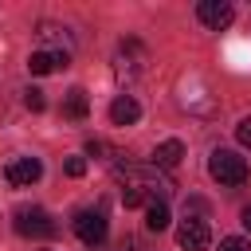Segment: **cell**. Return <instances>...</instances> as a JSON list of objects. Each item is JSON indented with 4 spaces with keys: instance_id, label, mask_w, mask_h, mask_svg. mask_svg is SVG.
<instances>
[{
    "instance_id": "obj_1",
    "label": "cell",
    "mask_w": 251,
    "mask_h": 251,
    "mask_svg": "<svg viewBox=\"0 0 251 251\" xmlns=\"http://www.w3.org/2000/svg\"><path fill=\"white\" fill-rule=\"evenodd\" d=\"M118 184H122L126 208H149L173 196V180L157 165H118Z\"/></svg>"
},
{
    "instance_id": "obj_2",
    "label": "cell",
    "mask_w": 251,
    "mask_h": 251,
    "mask_svg": "<svg viewBox=\"0 0 251 251\" xmlns=\"http://www.w3.org/2000/svg\"><path fill=\"white\" fill-rule=\"evenodd\" d=\"M208 173H212V180L235 188V184L247 180V157H239L235 149H212V157H208Z\"/></svg>"
},
{
    "instance_id": "obj_3",
    "label": "cell",
    "mask_w": 251,
    "mask_h": 251,
    "mask_svg": "<svg viewBox=\"0 0 251 251\" xmlns=\"http://www.w3.org/2000/svg\"><path fill=\"white\" fill-rule=\"evenodd\" d=\"M145 47L137 43V39H122L118 43V55H114V75H118V82H133L137 75H141V67H145Z\"/></svg>"
},
{
    "instance_id": "obj_4",
    "label": "cell",
    "mask_w": 251,
    "mask_h": 251,
    "mask_svg": "<svg viewBox=\"0 0 251 251\" xmlns=\"http://www.w3.org/2000/svg\"><path fill=\"white\" fill-rule=\"evenodd\" d=\"M16 231L27 239H51V235H59V224L43 208H16Z\"/></svg>"
},
{
    "instance_id": "obj_5",
    "label": "cell",
    "mask_w": 251,
    "mask_h": 251,
    "mask_svg": "<svg viewBox=\"0 0 251 251\" xmlns=\"http://www.w3.org/2000/svg\"><path fill=\"white\" fill-rule=\"evenodd\" d=\"M35 39L43 43L39 51H51V55H63V59L75 55V35H71L63 24H55V20H43V24L35 27Z\"/></svg>"
},
{
    "instance_id": "obj_6",
    "label": "cell",
    "mask_w": 251,
    "mask_h": 251,
    "mask_svg": "<svg viewBox=\"0 0 251 251\" xmlns=\"http://www.w3.org/2000/svg\"><path fill=\"white\" fill-rule=\"evenodd\" d=\"M106 231H110V224H106V212H102V208H82V212H75V235H78L86 247H98V243L106 239Z\"/></svg>"
},
{
    "instance_id": "obj_7",
    "label": "cell",
    "mask_w": 251,
    "mask_h": 251,
    "mask_svg": "<svg viewBox=\"0 0 251 251\" xmlns=\"http://www.w3.org/2000/svg\"><path fill=\"white\" fill-rule=\"evenodd\" d=\"M176 243H180V251H208L212 231H208V224H204V220L184 216V224L176 227Z\"/></svg>"
},
{
    "instance_id": "obj_8",
    "label": "cell",
    "mask_w": 251,
    "mask_h": 251,
    "mask_svg": "<svg viewBox=\"0 0 251 251\" xmlns=\"http://www.w3.org/2000/svg\"><path fill=\"white\" fill-rule=\"evenodd\" d=\"M196 16H200V24H204V27L224 31V27L235 20V8H231L227 0H200V4H196Z\"/></svg>"
},
{
    "instance_id": "obj_9",
    "label": "cell",
    "mask_w": 251,
    "mask_h": 251,
    "mask_svg": "<svg viewBox=\"0 0 251 251\" xmlns=\"http://www.w3.org/2000/svg\"><path fill=\"white\" fill-rule=\"evenodd\" d=\"M43 176V165H39V157H16L12 165H8V184H16V188H27V184H35Z\"/></svg>"
},
{
    "instance_id": "obj_10",
    "label": "cell",
    "mask_w": 251,
    "mask_h": 251,
    "mask_svg": "<svg viewBox=\"0 0 251 251\" xmlns=\"http://www.w3.org/2000/svg\"><path fill=\"white\" fill-rule=\"evenodd\" d=\"M137 118H141V106H137L133 94H118V98L110 102V122H114V126H133Z\"/></svg>"
},
{
    "instance_id": "obj_11",
    "label": "cell",
    "mask_w": 251,
    "mask_h": 251,
    "mask_svg": "<svg viewBox=\"0 0 251 251\" xmlns=\"http://www.w3.org/2000/svg\"><path fill=\"white\" fill-rule=\"evenodd\" d=\"M184 161V145L176 141V137H169V141H161L157 149H153V165L157 169H176Z\"/></svg>"
},
{
    "instance_id": "obj_12",
    "label": "cell",
    "mask_w": 251,
    "mask_h": 251,
    "mask_svg": "<svg viewBox=\"0 0 251 251\" xmlns=\"http://www.w3.org/2000/svg\"><path fill=\"white\" fill-rule=\"evenodd\" d=\"M63 67H71V59L51 55V51H31V59H27V71L31 75H51V71H63Z\"/></svg>"
},
{
    "instance_id": "obj_13",
    "label": "cell",
    "mask_w": 251,
    "mask_h": 251,
    "mask_svg": "<svg viewBox=\"0 0 251 251\" xmlns=\"http://www.w3.org/2000/svg\"><path fill=\"white\" fill-rule=\"evenodd\" d=\"M63 114H67L71 122H82V118L90 114V98H86V90H82V86L67 90V98H63Z\"/></svg>"
},
{
    "instance_id": "obj_14",
    "label": "cell",
    "mask_w": 251,
    "mask_h": 251,
    "mask_svg": "<svg viewBox=\"0 0 251 251\" xmlns=\"http://www.w3.org/2000/svg\"><path fill=\"white\" fill-rule=\"evenodd\" d=\"M145 227H149V231H165V227H169V204H165V200H157V204L145 208Z\"/></svg>"
},
{
    "instance_id": "obj_15",
    "label": "cell",
    "mask_w": 251,
    "mask_h": 251,
    "mask_svg": "<svg viewBox=\"0 0 251 251\" xmlns=\"http://www.w3.org/2000/svg\"><path fill=\"white\" fill-rule=\"evenodd\" d=\"M86 153H90V157H98V161H114V157H118V149H114V145H106L102 137H90V141H86Z\"/></svg>"
},
{
    "instance_id": "obj_16",
    "label": "cell",
    "mask_w": 251,
    "mask_h": 251,
    "mask_svg": "<svg viewBox=\"0 0 251 251\" xmlns=\"http://www.w3.org/2000/svg\"><path fill=\"white\" fill-rule=\"evenodd\" d=\"M24 106H27L31 114H39V110L47 106V98H43V90H35V86H27V90H24Z\"/></svg>"
},
{
    "instance_id": "obj_17",
    "label": "cell",
    "mask_w": 251,
    "mask_h": 251,
    "mask_svg": "<svg viewBox=\"0 0 251 251\" xmlns=\"http://www.w3.org/2000/svg\"><path fill=\"white\" fill-rule=\"evenodd\" d=\"M220 251H251V243L239 235H227V239H220Z\"/></svg>"
},
{
    "instance_id": "obj_18",
    "label": "cell",
    "mask_w": 251,
    "mask_h": 251,
    "mask_svg": "<svg viewBox=\"0 0 251 251\" xmlns=\"http://www.w3.org/2000/svg\"><path fill=\"white\" fill-rule=\"evenodd\" d=\"M235 137H239V145H247V149H251V118H239V126H235Z\"/></svg>"
},
{
    "instance_id": "obj_19",
    "label": "cell",
    "mask_w": 251,
    "mask_h": 251,
    "mask_svg": "<svg viewBox=\"0 0 251 251\" xmlns=\"http://www.w3.org/2000/svg\"><path fill=\"white\" fill-rule=\"evenodd\" d=\"M63 169H67V176H82V173H86V161H82V157H67Z\"/></svg>"
},
{
    "instance_id": "obj_20",
    "label": "cell",
    "mask_w": 251,
    "mask_h": 251,
    "mask_svg": "<svg viewBox=\"0 0 251 251\" xmlns=\"http://www.w3.org/2000/svg\"><path fill=\"white\" fill-rule=\"evenodd\" d=\"M122 251H145V247H141L137 239H122Z\"/></svg>"
},
{
    "instance_id": "obj_21",
    "label": "cell",
    "mask_w": 251,
    "mask_h": 251,
    "mask_svg": "<svg viewBox=\"0 0 251 251\" xmlns=\"http://www.w3.org/2000/svg\"><path fill=\"white\" fill-rule=\"evenodd\" d=\"M243 227H247V231H251V204H247V208H243Z\"/></svg>"
}]
</instances>
